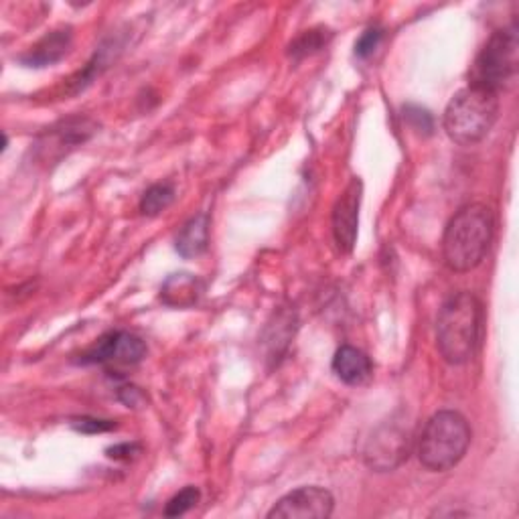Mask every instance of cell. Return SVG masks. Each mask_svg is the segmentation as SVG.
Returning <instances> with one entry per match:
<instances>
[{
    "label": "cell",
    "mask_w": 519,
    "mask_h": 519,
    "mask_svg": "<svg viewBox=\"0 0 519 519\" xmlns=\"http://www.w3.org/2000/svg\"><path fill=\"white\" fill-rule=\"evenodd\" d=\"M493 213L483 203L465 205L451 221L442 238V260L453 272L475 270L493 242Z\"/></svg>",
    "instance_id": "cell-1"
},
{
    "label": "cell",
    "mask_w": 519,
    "mask_h": 519,
    "mask_svg": "<svg viewBox=\"0 0 519 519\" xmlns=\"http://www.w3.org/2000/svg\"><path fill=\"white\" fill-rule=\"evenodd\" d=\"M483 309L473 292H459L442 305L436 321V345L451 365L467 363L479 345Z\"/></svg>",
    "instance_id": "cell-2"
},
{
    "label": "cell",
    "mask_w": 519,
    "mask_h": 519,
    "mask_svg": "<svg viewBox=\"0 0 519 519\" xmlns=\"http://www.w3.org/2000/svg\"><path fill=\"white\" fill-rule=\"evenodd\" d=\"M471 436V426L461 412H436L418 438V459L422 467L434 473L457 467L469 449Z\"/></svg>",
    "instance_id": "cell-3"
},
{
    "label": "cell",
    "mask_w": 519,
    "mask_h": 519,
    "mask_svg": "<svg viewBox=\"0 0 519 519\" xmlns=\"http://www.w3.org/2000/svg\"><path fill=\"white\" fill-rule=\"evenodd\" d=\"M499 116V96L469 86L455 94L444 110V130L461 146H471L487 138Z\"/></svg>",
    "instance_id": "cell-4"
},
{
    "label": "cell",
    "mask_w": 519,
    "mask_h": 519,
    "mask_svg": "<svg viewBox=\"0 0 519 519\" xmlns=\"http://www.w3.org/2000/svg\"><path fill=\"white\" fill-rule=\"evenodd\" d=\"M519 63V37L517 27H505L491 35L475 59L471 71V86L499 92L513 80Z\"/></svg>",
    "instance_id": "cell-5"
},
{
    "label": "cell",
    "mask_w": 519,
    "mask_h": 519,
    "mask_svg": "<svg viewBox=\"0 0 519 519\" xmlns=\"http://www.w3.org/2000/svg\"><path fill=\"white\" fill-rule=\"evenodd\" d=\"M412 451V432L408 422L392 418L382 422L372 436L367 438L363 449V461L369 469L378 473L394 471L408 461Z\"/></svg>",
    "instance_id": "cell-6"
},
{
    "label": "cell",
    "mask_w": 519,
    "mask_h": 519,
    "mask_svg": "<svg viewBox=\"0 0 519 519\" xmlns=\"http://www.w3.org/2000/svg\"><path fill=\"white\" fill-rule=\"evenodd\" d=\"M335 507L333 495L323 487H301L286 493L270 509V519H327Z\"/></svg>",
    "instance_id": "cell-7"
},
{
    "label": "cell",
    "mask_w": 519,
    "mask_h": 519,
    "mask_svg": "<svg viewBox=\"0 0 519 519\" xmlns=\"http://www.w3.org/2000/svg\"><path fill=\"white\" fill-rule=\"evenodd\" d=\"M146 355V345L140 337L116 331L102 337L86 355L84 363H114V365H136Z\"/></svg>",
    "instance_id": "cell-8"
},
{
    "label": "cell",
    "mask_w": 519,
    "mask_h": 519,
    "mask_svg": "<svg viewBox=\"0 0 519 519\" xmlns=\"http://www.w3.org/2000/svg\"><path fill=\"white\" fill-rule=\"evenodd\" d=\"M361 181L353 179L333 207V238L341 254H351L357 238Z\"/></svg>",
    "instance_id": "cell-9"
},
{
    "label": "cell",
    "mask_w": 519,
    "mask_h": 519,
    "mask_svg": "<svg viewBox=\"0 0 519 519\" xmlns=\"http://www.w3.org/2000/svg\"><path fill=\"white\" fill-rule=\"evenodd\" d=\"M333 372L347 386H363L374 374L372 359H369L361 349L343 345L337 349L333 357Z\"/></svg>",
    "instance_id": "cell-10"
},
{
    "label": "cell",
    "mask_w": 519,
    "mask_h": 519,
    "mask_svg": "<svg viewBox=\"0 0 519 519\" xmlns=\"http://www.w3.org/2000/svg\"><path fill=\"white\" fill-rule=\"evenodd\" d=\"M71 47V31L59 29L45 35L31 51L21 59L29 67H47L61 61Z\"/></svg>",
    "instance_id": "cell-11"
},
{
    "label": "cell",
    "mask_w": 519,
    "mask_h": 519,
    "mask_svg": "<svg viewBox=\"0 0 519 519\" xmlns=\"http://www.w3.org/2000/svg\"><path fill=\"white\" fill-rule=\"evenodd\" d=\"M203 292V282L193 274H173L165 280L161 288V301L167 307H191L199 301Z\"/></svg>",
    "instance_id": "cell-12"
},
{
    "label": "cell",
    "mask_w": 519,
    "mask_h": 519,
    "mask_svg": "<svg viewBox=\"0 0 519 519\" xmlns=\"http://www.w3.org/2000/svg\"><path fill=\"white\" fill-rule=\"evenodd\" d=\"M209 246V217L199 213L191 217L177 236V252L183 258H197Z\"/></svg>",
    "instance_id": "cell-13"
},
{
    "label": "cell",
    "mask_w": 519,
    "mask_h": 519,
    "mask_svg": "<svg viewBox=\"0 0 519 519\" xmlns=\"http://www.w3.org/2000/svg\"><path fill=\"white\" fill-rule=\"evenodd\" d=\"M175 199V189L171 183H157L151 189H146L140 199V211L142 215L155 217L161 211H165Z\"/></svg>",
    "instance_id": "cell-14"
},
{
    "label": "cell",
    "mask_w": 519,
    "mask_h": 519,
    "mask_svg": "<svg viewBox=\"0 0 519 519\" xmlns=\"http://www.w3.org/2000/svg\"><path fill=\"white\" fill-rule=\"evenodd\" d=\"M199 489L197 487H185L183 491H179L165 507V515L167 517H179L183 513H187L189 509H193L199 503Z\"/></svg>",
    "instance_id": "cell-15"
},
{
    "label": "cell",
    "mask_w": 519,
    "mask_h": 519,
    "mask_svg": "<svg viewBox=\"0 0 519 519\" xmlns=\"http://www.w3.org/2000/svg\"><path fill=\"white\" fill-rule=\"evenodd\" d=\"M382 37H384V31H382L380 27L367 29V31L357 39V43H355V55L361 57V59L369 57V55H372V53L378 49Z\"/></svg>",
    "instance_id": "cell-16"
},
{
    "label": "cell",
    "mask_w": 519,
    "mask_h": 519,
    "mask_svg": "<svg viewBox=\"0 0 519 519\" xmlns=\"http://www.w3.org/2000/svg\"><path fill=\"white\" fill-rule=\"evenodd\" d=\"M327 39H323V35L319 31H307L299 41H296L292 47H290V53L292 55H307V53H313L317 49L323 47Z\"/></svg>",
    "instance_id": "cell-17"
},
{
    "label": "cell",
    "mask_w": 519,
    "mask_h": 519,
    "mask_svg": "<svg viewBox=\"0 0 519 519\" xmlns=\"http://www.w3.org/2000/svg\"><path fill=\"white\" fill-rule=\"evenodd\" d=\"M71 426L80 430V432H86V434H92V432H106V430H112L116 424L110 422V420H96V418H78L73 420Z\"/></svg>",
    "instance_id": "cell-18"
},
{
    "label": "cell",
    "mask_w": 519,
    "mask_h": 519,
    "mask_svg": "<svg viewBox=\"0 0 519 519\" xmlns=\"http://www.w3.org/2000/svg\"><path fill=\"white\" fill-rule=\"evenodd\" d=\"M138 444H116V447L108 449L110 459H130L134 453H138Z\"/></svg>",
    "instance_id": "cell-19"
}]
</instances>
